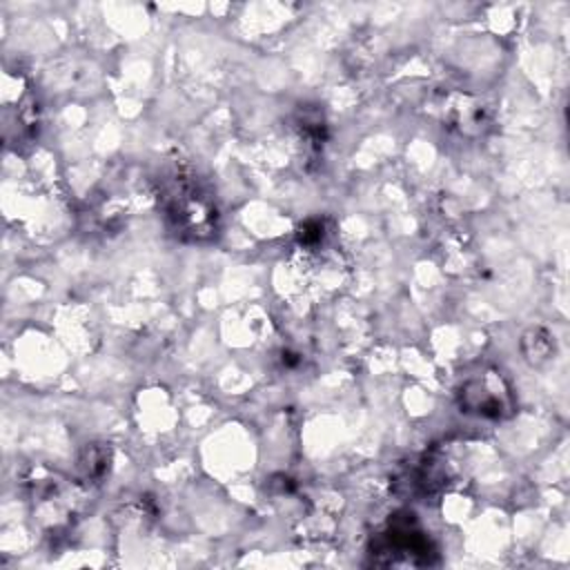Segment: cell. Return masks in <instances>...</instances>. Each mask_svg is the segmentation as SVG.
<instances>
[{"label":"cell","mask_w":570,"mask_h":570,"mask_svg":"<svg viewBox=\"0 0 570 570\" xmlns=\"http://www.w3.org/2000/svg\"><path fill=\"white\" fill-rule=\"evenodd\" d=\"M163 198L167 220L176 234L194 240L212 236L216 227L214 203L200 191V187L191 178L183 174L171 176Z\"/></svg>","instance_id":"cell-1"},{"label":"cell","mask_w":570,"mask_h":570,"mask_svg":"<svg viewBox=\"0 0 570 570\" xmlns=\"http://www.w3.org/2000/svg\"><path fill=\"white\" fill-rule=\"evenodd\" d=\"M410 517L412 514L396 517L390 521L387 530L379 534L372 554H385L387 559L383 563H430V543Z\"/></svg>","instance_id":"cell-2"},{"label":"cell","mask_w":570,"mask_h":570,"mask_svg":"<svg viewBox=\"0 0 570 570\" xmlns=\"http://www.w3.org/2000/svg\"><path fill=\"white\" fill-rule=\"evenodd\" d=\"M461 405L465 412H474L479 416H501L508 407V390L503 387L501 376L483 374L470 379L461 387Z\"/></svg>","instance_id":"cell-3"}]
</instances>
